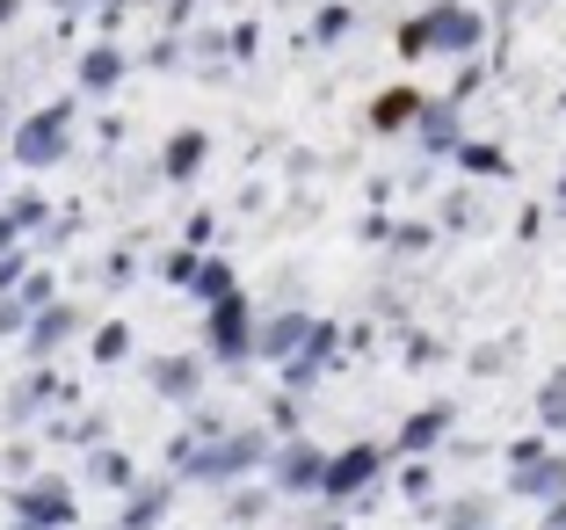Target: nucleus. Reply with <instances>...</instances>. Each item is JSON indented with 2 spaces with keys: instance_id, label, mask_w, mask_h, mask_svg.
<instances>
[{
  "instance_id": "f257e3e1",
  "label": "nucleus",
  "mask_w": 566,
  "mask_h": 530,
  "mask_svg": "<svg viewBox=\"0 0 566 530\" xmlns=\"http://www.w3.org/2000/svg\"><path fill=\"white\" fill-rule=\"evenodd\" d=\"M545 407H552V415H566V371H559V385L545 393Z\"/></svg>"
}]
</instances>
